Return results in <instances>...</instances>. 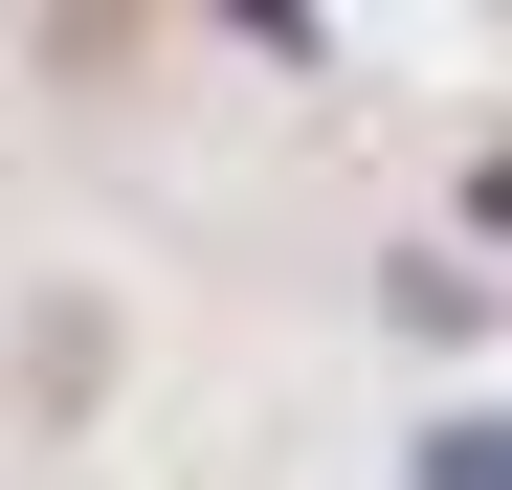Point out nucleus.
<instances>
[{
  "label": "nucleus",
  "instance_id": "nucleus-1",
  "mask_svg": "<svg viewBox=\"0 0 512 490\" xmlns=\"http://www.w3.org/2000/svg\"><path fill=\"white\" fill-rule=\"evenodd\" d=\"M423 490H512V424H446V446H423Z\"/></svg>",
  "mask_w": 512,
  "mask_h": 490
}]
</instances>
